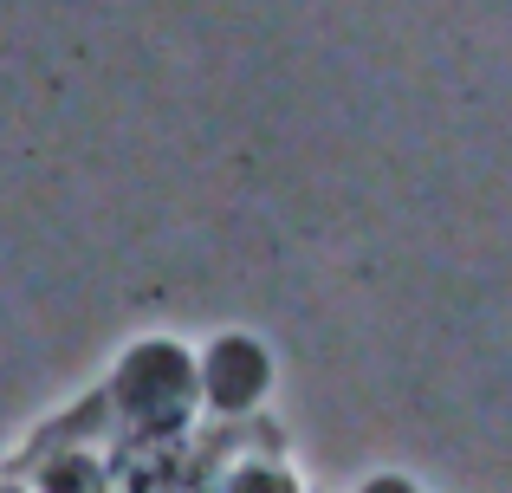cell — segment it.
<instances>
[{
    "label": "cell",
    "instance_id": "2",
    "mask_svg": "<svg viewBox=\"0 0 512 493\" xmlns=\"http://www.w3.org/2000/svg\"><path fill=\"white\" fill-rule=\"evenodd\" d=\"M260 383H266V364L253 344H221V357L208 364V396L221 409H247L260 396Z\"/></svg>",
    "mask_w": 512,
    "mask_h": 493
},
{
    "label": "cell",
    "instance_id": "6",
    "mask_svg": "<svg viewBox=\"0 0 512 493\" xmlns=\"http://www.w3.org/2000/svg\"><path fill=\"white\" fill-rule=\"evenodd\" d=\"M0 493H26V487H0Z\"/></svg>",
    "mask_w": 512,
    "mask_h": 493
},
{
    "label": "cell",
    "instance_id": "3",
    "mask_svg": "<svg viewBox=\"0 0 512 493\" xmlns=\"http://www.w3.org/2000/svg\"><path fill=\"white\" fill-rule=\"evenodd\" d=\"M39 493H104V468L78 448V455H46L39 461Z\"/></svg>",
    "mask_w": 512,
    "mask_h": 493
},
{
    "label": "cell",
    "instance_id": "5",
    "mask_svg": "<svg viewBox=\"0 0 512 493\" xmlns=\"http://www.w3.org/2000/svg\"><path fill=\"white\" fill-rule=\"evenodd\" d=\"M363 493H415V487H402V481H370Z\"/></svg>",
    "mask_w": 512,
    "mask_h": 493
},
{
    "label": "cell",
    "instance_id": "1",
    "mask_svg": "<svg viewBox=\"0 0 512 493\" xmlns=\"http://www.w3.org/2000/svg\"><path fill=\"white\" fill-rule=\"evenodd\" d=\"M188 390H195V377H188V364L169 351V344L137 351L124 364V377H117L124 416H137L143 429H175V422L188 416Z\"/></svg>",
    "mask_w": 512,
    "mask_h": 493
},
{
    "label": "cell",
    "instance_id": "4",
    "mask_svg": "<svg viewBox=\"0 0 512 493\" xmlns=\"http://www.w3.org/2000/svg\"><path fill=\"white\" fill-rule=\"evenodd\" d=\"M227 493H292V481L273 474V468H240L234 481H227Z\"/></svg>",
    "mask_w": 512,
    "mask_h": 493
}]
</instances>
